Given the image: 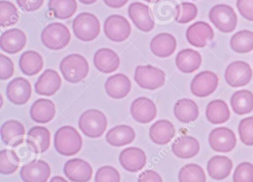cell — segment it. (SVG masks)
<instances>
[{"mask_svg":"<svg viewBox=\"0 0 253 182\" xmlns=\"http://www.w3.org/2000/svg\"><path fill=\"white\" fill-rule=\"evenodd\" d=\"M54 145L57 152L66 156H72L81 151L82 136L72 126H63L56 132Z\"/></svg>","mask_w":253,"mask_h":182,"instance_id":"6da1fadb","label":"cell"},{"mask_svg":"<svg viewBox=\"0 0 253 182\" xmlns=\"http://www.w3.org/2000/svg\"><path fill=\"white\" fill-rule=\"evenodd\" d=\"M60 69L66 81L77 84L87 76L89 65L82 55L72 53L63 58L60 64Z\"/></svg>","mask_w":253,"mask_h":182,"instance_id":"7a4b0ae2","label":"cell"},{"mask_svg":"<svg viewBox=\"0 0 253 182\" xmlns=\"http://www.w3.org/2000/svg\"><path fill=\"white\" fill-rule=\"evenodd\" d=\"M79 127L85 136L91 139L100 138L107 128L108 121L105 114L97 109H89L81 114Z\"/></svg>","mask_w":253,"mask_h":182,"instance_id":"3957f363","label":"cell"},{"mask_svg":"<svg viewBox=\"0 0 253 182\" xmlns=\"http://www.w3.org/2000/svg\"><path fill=\"white\" fill-rule=\"evenodd\" d=\"M41 40L44 46L50 50H61L70 42V31L64 24L54 22L42 30Z\"/></svg>","mask_w":253,"mask_h":182,"instance_id":"277c9868","label":"cell"},{"mask_svg":"<svg viewBox=\"0 0 253 182\" xmlns=\"http://www.w3.org/2000/svg\"><path fill=\"white\" fill-rule=\"evenodd\" d=\"M72 29L78 39L84 41H93L100 34V21L93 13L84 12L74 19Z\"/></svg>","mask_w":253,"mask_h":182,"instance_id":"5b68a950","label":"cell"},{"mask_svg":"<svg viewBox=\"0 0 253 182\" xmlns=\"http://www.w3.org/2000/svg\"><path fill=\"white\" fill-rule=\"evenodd\" d=\"M209 18L214 26L223 34L233 32L238 23L235 10L228 4H216L211 7Z\"/></svg>","mask_w":253,"mask_h":182,"instance_id":"8992f818","label":"cell"},{"mask_svg":"<svg viewBox=\"0 0 253 182\" xmlns=\"http://www.w3.org/2000/svg\"><path fill=\"white\" fill-rule=\"evenodd\" d=\"M134 81L141 88L155 90L165 84V73L152 65H138L134 71Z\"/></svg>","mask_w":253,"mask_h":182,"instance_id":"52a82bcc","label":"cell"},{"mask_svg":"<svg viewBox=\"0 0 253 182\" xmlns=\"http://www.w3.org/2000/svg\"><path fill=\"white\" fill-rule=\"evenodd\" d=\"M103 31L111 41L122 42L131 35V27L129 22L121 15H111L105 20Z\"/></svg>","mask_w":253,"mask_h":182,"instance_id":"ba28073f","label":"cell"},{"mask_svg":"<svg viewBox=\"0 0 253 182\" xmlns=\"http://www.w3.org/2000/svg\"><path fill=\"white\" fill-rule=\"evenodd\" d=\"M225 80L232 87H244L251 81L253 70L244 61H235L228 65L225 71Z\"/></svg>","mask_w":253,"mask_h":182,"instance_id":"9c48e42d","label":"cell"},{"mask_svg":"<svg viewBox=\"0 0 253 182\" xmlns=\"http://www.w3.org/2000/svg\"><path fill=\"white\" fill-rule=\"evenodd\" d=\"M209 143L211 149L216 152H229L236 146V136L228 127H217L210 132Z\"/></svg>","mask_w":253,"mask_h":182,"instance_id":"30bf717a","label":"cell"},{"mask_svg":"<svg viewBox=\"0 0 253 182\" xmlns=\"http://www.w3.org/2000/svg\"><path fill=\"white\" fill-rule=\"evenodd\" d=\"M218 77L210 71L197 74L191 82V92L197 97H207L212 94L218 86Z\"/></svg>","mask_w":253,"mask_h":182,"instance_id":"8fae6325","label":"cell"},{"mask_svg":"<svg viewBox=\"0 0 253 182\" xmlns=\"http://www.w3.org/2000/svg\"><path fill=\"white\" fill-rule=\"evenodd\" d=\"M32 84L23 77H17L8 83L6 96L8 100L16 105H23L32 97Z\"/></svg>","mask_w":253,"mask_h":182,"instance_id":"7c38bea8","label":"cell"},{"mask_svg":"<svg viewBox=\"0 0 253 182\" xmlns=\"http://www.w3.org/2000/svg\"><path fill=\"white\" fill-rule=\"evenodd\" d=\"M128 16L134 25L143 32H149L155 28L152 12L149 6L142 2H133L128 6Z\"/></svg>","mask_w":253,"mask_h":182,"instance_id":"4fadbf2b","label":"cell"},{"mask_svg":"<svg viewBox=\"0 0 253 182\" xmlns=\"http://www.w3.org/2000/svg\"><path fill=\"white\" fill-rule=\"evenodd\" d=\"M214 31L207 22L199 21L191 25L186 30L188 42L195 47H204L214 38Z\"/></svg>","mask_w":253,"mask_h":182,"instance_id":"5bb4252c","label":"cell"},{"mask_svg":"<svg viewBox=\"0 0 253 182\" xmlns=\"http://www.w3.org/2000/svg\"><path fill=\"white\" fill-rule=\"evenodd\" d=\"M51 176V167L43 160H33L20 170V177L24 182H47Z\"/></svg>","mask_w":253,"mask_h":182,"instance_id":"9a60e30c","label":"cell"},{"mask_svg":"<svg viewBox=\"0 0 253 182\" xmlns=\"http://www.w3.org/2000/svg\"><path fill=\"white\" fill-rule=\"evenodd\" d=\"M63 172L72 182H88L92 178L93 169L89 163L77 158L66 161Z\"/></svg>","mask_w":253,"mask_h":182,"instance_id":"2e32d148","label":"cell"},{"mask_svg":"<svg viewBox=\"0 0 253 182\" xmlns=\"http://www.w3.org/2000/svg\"><path fill=\"white\" fill-rule=\"evenodd\" d=\"M130 112L137 122L148 124L156 117L157 107L152 99L147 97H139L133 101Z\"/></svg>","mask_w":253,"mask_h":182,"instance_id":"e0dca14e","label":"cell"},{"mask_svg":"<svg viewBox=\"0 0 253 182\" xmlns=\"http://www.w3.org/2000/svg\"><path fill=\"white\" fill-rule=\"evenodd\" d=\"M146 155L140 148L131 146L120 153L119 161L123 168L131 173L140 171L146 164Z\"/></svg>","mask_w":253,"mask_h":182,"instance_id":"ac0fdd59","label":"cell"},{"mask_svg":"<svg viewBox=\"0 0 253 182\" xmlns=\"http://www.w3.org/2000/svg\"><path fill=\"white\" fill-rule=\"evenodd\" d=\"M61 84V77L58 73L53 69H47L35 83V92L40 96H51L60 90Z\"/></svg>","mask_w":253,"mask_h":182,"instance_id":"d6986e66","label":"cell"},{"mask_svg":"<svg viewBox=\"0 0 253 182\" xmlns=\"http://www.w3.org/2000/svg\"><path fill=\"white\" fill-rule=\"evenodd\" d=\"M26 41V34L18 28H13L2 33L0 38V47L8 54H15L24 48Z\"/></svg>","mask_w":253,"mask_h":182,"instance_id":"ffe728a7","label":"cell"},{"mask_svg":"<svg viewBox=\"0 0 253 182\" xmlns=\"http://www.w3.org/2000/svg\"><path fill=\"white\" fill-rule=\"evenodd\" d=\"M131 89V81L124 73H117L111 75L105 83L106 93L112 99H124L129 93Z\"/></svg>","mask_w":253,"mask_h":182,"instance_id":"44dd1931","label":"cell"},{"mask_svg":"<svg viewBox=\"0 0 253 182\" xmlns=\"http://www.w3.org/2000/svg\"><path fill=\"white\" fill-rule=\"evenodd\" d=\"M120 57L110 48H100L94 56V65L97 71L103 73H112L119 68Z\"/></svg>","mask_w":253,"mask_h":182,"instance_id":"7402d4cb","label":"cell"},{"mask_svg":"<svg viewBox=\"0 0 253 182\" xmlns=\"http://www.w3.org/2000/svg\"><path fill=\"white\" fill-rule=\"evenodd\" d=\"M177 48V41L174 36L161 33L155 36L150 42L151 51L160 58H167L173 54Z\"/></svg>","mask_w":253,"mask_h":182,"instance_id":"603a6c76","label":"cell"},{"mask_svg":"<svg viewBox=\"0 0 253 182\" xmlns=\"http://www.w3.org/2000/svg\"><path fill=\"white\" fill-rule=\"evenodd\" d=\"M175 127L168 120H158L151 126L149 137L151 140L158 145H165L169 143L175 136Z\"/></svg>","mask_w":253,"mask_h":182,"instance_id":"cb8c5ba5","label":"cell"},{"mask_svg":"<svg viewBox=\"0 0 253 182\" xmlns=\"http://www.w3.org/2000/svg\"><path fill=\"white\" fill-rule=\"evenodd\" d=\"M56 107L52 101L39 99L31 107V118L38 124H46L55 116Z\"/></svg>","mask_w":253,"mask_h":182,"instance_id":"d4e9b609","label":"cell"},{"mask_svg":"<svg viewBox=\"0 0 253 182\" xmlns=\"http://www.w3.org/2000/svg\"><path fill=\"white\" fill-rule=\"evenodd\" d=\"M171 150L178 158L189 159L198 155L200 151V144L193 136H182L173 142Z\"/></svg>","mask_w":253,"mask_h":182,"instance_id":"484cf974","label":"cell"},{"mask_svg":"<svg viewBox=\"0 0 253 182\" xmlns=\"http://www.w3.org/2000/svg\"><path fill=\"white\" fill-rule=\"evenodd\" d=\"M28 143L38 154L46 152L51 145V133L49 130L42 126H35L28 132Z\"/></svg>","mask_w":253,"mask_h":182,"instance_id":"4316f807","label":"cell"},{"mask_svg":"<svg viewBox=\"0 0 253 182\" xmlns=\"http://www.w3.org/2000/svg\"><path fill=\"white\" fill-rule=\"evenodd\" d=\"M176 66L184 73H192L199 69L202 63V57L199 52L190 48L180 50L175 59Z\"/></svg>","mask_w":253,"mask_h":182,"instance_id":"83f0119b","label":"cell"},{"mask_svg":"<svg viewBox=\"0 0 253 182\" xmlns=\"http://www.w3.org/2000/svg\"><path fill=\"white\" fill-rule=\"evenodd\" d=\"M232 167L233 164L230 158L225 155H214L209 160L207 170L211 179L220 181L229 177Z\"/></svg>","mask_w":253,"mask_h":182,"instance_id":"f1b7e54d","label":"cell"},{"mask_svg":"<svg viewBox=\"0 0 253 182\" xmlns=\"http://www.w3.org/2000/svg\"><path fill=\"white\" fill-rule=\"evenodd\" d=\"M135 139V131L131 126L121 124L108 131L106 140L113 146H124L129 145Z\"/></svg>","mask_w":253,"mask_h":182,"instance_id":"f546056e","label":"cell"},{"mask_svg":"<svg viewBox=\"0 0 253 182\" xmlns=\"http://www.w3.org/2000/svg\"><path fill=\"white\" fill-rule=\"evenodd\" d=\"M175 118L184 124L195 121L199 116L198 105L190 99H180L177 101L174 106Z\"/></svg>","mask_w":253,"mask_h":182,"instance_id":"4dcf8cb0","label":"cell"},{"mask_svg":"<svg viewBox=\"0 0 253 182\" xmlns=\"http://www.w3.org/2000/svg\"><path fill=\"white\" fill-rule=\"evenodd\" d=\"M1 139L5 145L12 146L24 139L26 130L24 125L17 120H8L1 126Z\"/></svg>","mask_w":253,"mask_h":182,"instance_id":"1f68e13d","label":"cell"},{"mask_svg":"<svg viewBox=\"0 0 253 182\" xmlns=\"http://www.w3.org/2000/svg\"><path fill=\"white\" fill-rule=\"evenodd\" d=\"M19 66L24 75L33 76L43 68V59L38 52L27 50L20 56Z\"/></svg>","mask_w":253,"mask_h":182,"instance_id":"d6a6232c","label":"cell"},{"mask_svg":"<svg viewBox=\"0 0 253 182\" xmlns=\"http://www.w3.org/2000/svg\"><path fill=\"white\" fill-rule=\"evenodd\" d=\"M206 117L212 124H221L230 118V110L224 101L214 99L207 105Z\"/></svg>","mask_w":253,"mask_h":182,"instance_id":"836d02e7","label":"cell"},{"mask_svg":"<svg viewBox=\"0 0 253 182\" xmlns=\"http://www.w3.org/2000/svg\"><path fill=\"white\" fill-rule=\"evenodd\" d=\"M230 105L237 115L250 113L253 110V93L248 90H238L231 97Z\"/></svg>","mask_w":253,"mask_h":182,"instance_id":"e575fe53","label":"cell"},{"mask_svg":"<svg viewBox=\"0 0 253 182\" xmlns=\"http://www.w3.org/2000/svg\"><path fill=\"white\" fill-rule=\"evenodd\" d=\"M48 10L59 19H67L75 14L78 10L76 0H49Z\"/></svg>","mask_w":253,"mask_h":182,"instance_id":"d590c367","label":"cell"},{"mask_svg":"<svg viewBox=\"0 0 253 182\" xmlns=\"http://www.w3.org/2000/svg\"><path fill=\"white\" fill-rule=\"evenodd\" d=\"M230 47L238 53H247L253 50V32L243 30L235 33L230 39Z\"/></svg>","mask_w":253,"mask_h":182,"instance_id":"8d00e7d4","label":"cell"},{"mask_svg":"<svg viewBox=\"0 0 253 182\" xmlns=\"http://www.w3.org/2000/svg\"><path fill=\"white\" fill-rule=\"evenodd\" d=\"M19 19L18 10L14 3L6 0L0 1V25L2 28L15 25Z\"/></svg>","mask_w":253,"mask_h":182,"instance_id":"74e56055","label":"cell"},{"mask_svg":"<svg viewBox=\"0 0 253 182\" xmlns=\"http://www.w3.org/2000/svg\"><path fill=\"white\" fill-rule=\"evenodd\" d=\"M179 182H206L207 176L204 169L196 164L183 166L178 173Z\"/></svg>","mask_w":253,"mask_h":182,"instance_id":"f35d334b","label":"cell"},{"mask_svg":"<svg viewBox=\"0 0 253 182\" xmlns=\"http://www.w3.org/2000/svg\"><path fill=\"white\" fill-rule=\"evenodd\" d=\"M198 15V7L192 2H181L174 9V20L177 23L186 24L192 22Z\"/></svg>","mask_w":253,"mask_h":182,"instance_id":"ab89813d","label":"cell"},{"mask_svg":"<svg viewBox=\"0 0 253 182\" xmlns=\"http://www.w3.org/2000/svg\"><path fill=\"white\" fill-rule=\"evenodd\" d=\"M20 162L14 156L11 149L0 151V173L3 175H11L18 170Z\"/></svg>","mask_w":253,"mask_h":182,"instance_id":"60d3db41","label":"cell"},{"mask_svg":"<svg viewBox=\"0 0 253 182\" xmlns=\"http://www.w3.org/2000/svg\"><path fill=\"white\" fill-rule=\"evenodd\" d=\"M11 150L17 161L20 163L28 162L33 159L35 155H37L36 152L32 146L28 143L26 139H23L13 145Z\"/></svg>","mask_w":253,"mask_h":182,"instance_id":"b9f144b4","label":"cell"},{"mask_svg":"<svg viewBox=\"0 0 253 182\" xmlns=\"http://www.w3.org/2000/svg\"><path fill=\"white\" fill-rule=\"evenodd\" d=\"M238 133L241 142L247 146L253 145V116L247 117L240 121Z\"/></svg>","mask_w":253,"mask_h":182,"instance_id":"7bdbcfd3","label":"cell"},{"mask_svg":"<svg viewBox=\"0 0 253 182\" xmlns=\"http://www.w3.org/2000/svg\"><path fill=\"white\" fill-rule=\"evenodd\" d=\"M95 182H120L121 175L115 167L112 166H103L96 172Z\"/></svg>","mask_w":253,"mask_h":182,"instance_id":"ee69618b","label":"cell"},{"mask_svg":"<svg viewBox=\"0 0 253 182\" xmlns=\"http://www.w3.org/2000/svg\"><path fill=\"white\" fill-rule=\"evenodd\" d=\"M233 182H253V164L250 162L238 164L233 173Z\"/></svg>","mask_w":253,"mask_h":182,"instance_id":"f6af8a7d","label":"cell"},{"mask_svg":"<svg viewBox=\"0 0 253 182\" xmlns=\"http://www.w3.org/2000/svg\"><path fill=\"white\" fill-rule=\"evenodd\" d=\"M14 73V65L11 59L5 55L0 54V79L7 80Z\"/></svg>","mask_w":253,"mask_h":182,"instance_id":"bcb514c9","label":"cell"},{"mask_svg":"<svg viewBox=\"0 0 253 182\" xmlns=\"http://www.w3.org/2000/svg\"><path fill=\"white\" fill-rule=\"evenodd\" d=\"M236 6L244 19L253 22V0H237Z\"/></svg>","mask_w":253,"mask_h":182,"instance_id":"7dc6e473","label":"cell"},{"mask_svg":"<svg viewBox=\"0 0 253 182\" xmlns=\"http://www.w3.org/2000/svg\"><path fill=\"white\" fill-rule=\"evenodd\" d=\"M20 8L26 12H33L39 10L44 3V0H17Z\"/></svg>","mask_w":253,"mask_h":182,"instance_id":"c3c4849f","label":"cell"},{"mask_svg":"<svg viewBox=\"0 0 253 182\" xmlns=\"http://www.w3.org/2000/svg\"><path fill=\"white\" fill-rule=\"evenodd\" d=\"M137 182H163V179L156 171L147 170L140 173Z\"/></svg>","mask_w":253,"mask_h":182,"instance_id":"681fc988","label":"cell"},{"mask_svg":"<svg viewBox=\"0 0 253 182\" xmlns=\"http://www.w3.org/2000/svg\"><path fill=\"white\" fill-rule=\"evenodd\" d=\"M129 0H103L105 4L112 8H121L124 7Z\"/></svg>","mask_w":253,"mask_h":182,"instance_id":"f907efd6","label":"cell"},{"mask_svg":"<svg viewBox=\"0 0 253 182\" xmlns=\"http://www.w3.org/2000/svg\"><path fill=\"white\" fill-rule=\"evenodd\" d=\"M50 182H68L62 176H54L52 179H51Z\"/></svg>","mask_w":253,"mask_h":182,"instance_id":"816d5d0a","label":"cell"},{"mask_svg":"<svg viewBox=\"0 0 253 182\" xmlns=\"http://www.w3.org/2000/svg\"><path fill=\"white\" fill-rule=\"evenodd\" d=\"M79 1L84 4H92L95 3L97 0H79Z\"/></svg>","mask_w":253,"mask_h":182,"instance_id":"f5cc1de1","label":"cell"},{"mask_svg":"<svg viewBox=\"0 0 253 182\" xmlns=\"http://www.w3.org/2000/svg\"><path fill=\"white\" fill-rule=\"evenodd\" d=\"M145 1H146V2L149 3H155L157 2V1H159V0H144Z\"/></svg>","mask_w":253,"mask_h":182,"instance_id":"db71d44e","label":"cell"}]
</instances>
